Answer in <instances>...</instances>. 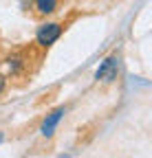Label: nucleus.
I'll list each match as a JSON object with an SVG mask.
<instances>
[{
    "label": "nucleus",
    "instance_id": "1",
    "mask_svg": "<svg viewBox=\"0 0 152 158\" xmlns=\"http://www.w3.org/2000/svg\"><path fill=\"white\" fill-rule=\"evenodd\" d=\"M62 31H64V24H62V22H46V24H42V27H37L35 44L40 46L42 51H49V48L60 40Z\"/></svg>",
    "mask_w": 152,
    "mask_h": 158
},
{
    "label": "nucleus",
    "instance_id": "2",
    "mask_svg": "<svg viewBox=\"0 0 152 158\" xmlns=\"http://www.w3.org/2000/svg\"><path fill=\"white\" fill-rule=\"evenodd\" d=\"M117 73H119V57L117 55H110L108 59H104V64L97 68L95 73V79L97 81H104V84H110L117 79Z\"/></svg>",
    "mask_w": 152,
    "mask_h": 158
},
{
    "label": "nucleus",
    "instance_id": "3",
    "mask_svg": "<svg viewBox=\"0 0 152 158\" xmlns=\"http://www.w3.org/2000/svg\"><path fill=\"white\" fill-rule=\"evenodd\" d=\"M64 114H66V108H55L51 114H46L44 123H42V127H40L42 136H53L55 127H58V123H60L62 118H64Z\"/></svg>",
    "mask_w": 152,
    "mask_h": 158
},
{
    "label": "nucleus",
    "instance_id": "4",
    "mask_svg": "<svg viewBox=\"0 0 152 158\" xmlns=\"http://www.w3.org/2000/svg\"><path fill=\"white\" fill-rule=\"evenodd\" d=\"M60 5L62 0H33V9L40 18H46V15H53L60 11Z\"/></svg>",
    "mask_w": 152,
    "mask_h": 158
},
{
    "label": "nucleus",
    "instance_id": "5",
    "mask_svg": "<svg viewBox=\"0 0 152 158\" xmlns=\"http://www.w3.org/2000/svg\"><path fill=\"white\" fill-rule=\"evenodd\" d=\"M24 62H27L24 55H11L9 62H7V64H9V73H11V75H18V73L24 68Z\"/></svg>",
    "mask_w": 152,
    "mask_h": 158
},
{
    "label": "nucleus",
    "instance_id": "6",
    "mask_svg": "<svg viewBox=\"0 0 152 158\" xmlns=\"http://www.w3.org/2000/svg\"><path fill=\"white\" fill-rule=\"evenodd\" d=\"M5 90H7V77L0 73V94H5Z\"/></svg>",
    "mask_w": 152,
    "mask_h": 158
},
{
    "label": "nucleus",
    "instance_id": "7",
    "mask_svg": "<svg viewBox=\"0 0 152 158\" xmlns=\"http://www.w3.org/2000/svg\"><path fill=\"white\" fill-rule=\"evenodd\" d=\"M0 141H2V134H0Z\"/></svg>",
    "mask_w": 152,
    "mask_h": 158
}]
</instances>
